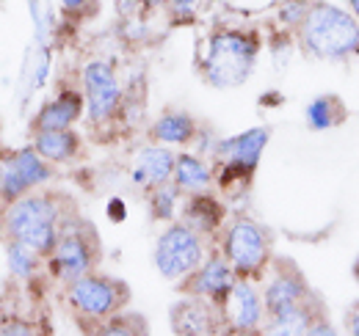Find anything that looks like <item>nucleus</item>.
Returning a JSON list of instances; mask_svg holds the SVG:
<instances>
[{"instance_id":"1a4fd4ad","label":"nucleus","mask_w":359,"mask_h":336,"mask_svg":"<svg viewBox=\"0 0 359 336\" xmlns=\"http://www.w3.org/2000/svg\"><path fill=\"white\" fill-rule=\"evenodd\" d=\"M97 259V248L91 240V232H83V226H64L53 251H50V270L64 284H72L75 279L91 273Z\"/></svg>"},{"instance_id":"2eb2a0df","label":"nucleus","mask_w":359,"mask_h":336,"mask_svg":"<svg viewBox=\"0 0 359 336\" xmlns=\"http://www.w3.org/2000/svg\"><path fill=\"white\" fill-rule=\"evenodd\" d=\"M175 152L163 144H149L144 146L133 160L130 168V179H133L135 188L141 190H152L158 185H166L172 182V174H175Z\"/></svg>"},{"instance_id":"423d86ee","label":"nucleus","mask_w":359,"mask_h":336,"mask_svg":"<svg viewBox=\"0 0 359 336\" xmlns=\"http://www.w3.org/2000/svg\"><path fill=\"white\" fill-rule=\"evenodd\" d=\"M155 267L166 281H182L188 279L205 259V246H202V234L194 232L188 223H169L158 243H155Z\"/></svg>"},{"instance_id":"ddd939ff","label":"nucleus","mask_w":359,"mask_h":336,"mask_svg":"<svg viewBox=\"0 0 359 336\" xmlns=\"http://www.w3.org/2000/svg\"><path fill=\"white\" fill-rule=\"evenodd\" d=\"M169 323L172 331L182 336H205V334H219L224 326L222 309L213 306L210 300L199 298V295H188L177 300L169 312Z\"/></svg>"},{"instance_id":"5701e85b","label":"nucleus","mask_w":359,"mask_h":336,"mask_svg":"<svg viewBox=\"0 0 359 336\" xmlns=\"http://www.w3.org/2000/svg\"><path fill=\"white\" fill-rule=\"evenodd\" d=\"M6 259H8V270L17 279H31L36 273V265H39V251H34L22 240H14L11 237V243L6 248Z\"/></svg>"},{"instance_id":"4be33fe9","label":"nucleus","mask_w":359,"mask_h":336,"mask_svg":"<svg viewBox=\"0 0 359 336\" xmlns=\"http://www.w3.org/2000/svg\"><path fill=\"white\" fill-rule=\"evenodd\" d=\"M180 188L175 182L158 185L149 190V212L155 220H175L180 210Z\"/></svg>"},{"instance_id":"20e7f679","label":"nucleus","mask_w":359,"mask_h":336,"mask_svg":"<svg viewBox=\"0 0 359 336\" xmlns=\"http://www.w3.org/2000/svg\"><path fill=\"white\" fill-rule=\"evenodd\" d=\"M271 141V130L269 127H252V130H243L232 138H222L213 158L219 160L222 174H219V182L222 188H246L255 176V171L260 166V158L266 152Z\"/></svg>"},{"instance_id":"39448f33","label":"nucleus","mask_w":359,"mask_h":336,"mask_svg":"<svg viewBox=\"0 0 359 336\" xmlns=\"http://www.w3.org/2000/svg\"><path fill=\"white\" fill-rule=\"evenodd\" d=\"M222 253L232 265L235 276L241 279H260L271 262V240L269 232L252 220V218H235L229 220L222 240Z\"/></svg>"},{"instance_id":"7ed1b4c3","label":"nucleus","mask_w":359,"mask_h":336,"mask_svg":"<svg viewBox=\"0 0 359 336\" xmlns=\"http://www.w3.org/2000/svg\"><path fill=\"white\" fill-rule=\"evenodd\" d=\"M61 212L53 196H20L6 210V229L34 251L50 253L61 234Z\"/></svg>"},{"instance_id":"f257e3e1","label":"nucleus","mask_w":359,"mask_h":336,"mask_svg":"<svg viewBox=\"0 0 359 336\" xmlns=\"http://www.w3.org/2000/svg\"><path fill=\"white\" fill-rule=\"evenodd\" d=\"M299 47L315 61L343 64L359 55V20L343 6L313 0L296 31Z\"/></svg>"},{"instance_id":"7c9ffc66","label":"nucleus","mask_w":359,"mask_h":336,"mask_svg":"<svg viewBox=\"0 0 359 336\" xmlns=\"http://www.w3.org/2000/svg\"><path fill=\"white\" fill-rule=\"evenodd\" d=\"M348 11L359 20V0H348Z\"/></svg>"},{"instance_id":"bb28decb","label":"nucleus","mask_w":359,"mask_h":336,"mask_svg":"<svg viewBox=\"0 0 359 336\" xmlns=\"http://www.w3.org/2000/svg\"><path fill=\"white\" fill-rule=\"evenodd\" d=\"M64 14H83L89 6H94V0H58Z\"/></svg>"},{"instance_id":"0eeeda50","label":"nucleus","mask_w":359,"mask_h":336,"mask_svg":"<svg viewBox=\"0 0 359 336\" xmlns=\"http://www.w3.org/2000/svg\"><path fill=\"white\" fill-rule=\"evenodd\" d=\"M67 300H69V306H72L83 320L102 323L105 317H111V314H116L119 309L128 306L130 290H128L122 281H116V279L86 273V276H81V279H75V281L69 284Z\"/></svg>"},{"instance_id":"393cba45","label":"nucleus","mask_w":359,"mask_h":336,"mask_svg":"<svg viewBox=\"0 0 359 336\" xmlns=\"http://www.w3.org/2000/svg\"><path fill=\"white\" fill-rule=\"evenodd\" d=\"M313 0H276V20L287 31H299Z\"/></svg>"},{"instance_id":"9b49d317","label":"nucleus","mask_w":359,"mask_h":336,"mask_svg":"<svg viewBox=\"0 0 359 336\" xmlns=\"http://www.w3.org/2000/svg\"><path fill=\"white\" fill-rule=\"evenodd\" d=\"M222 317L232 334H255L266 326V303L263 293L255 287V279H235L222 306Z\"/></svg>"},{"instance_id":"f8f14e48","label":"nucleus","mask_w":359,"mask_h":336,"mask_svg":"<svg viewBox=\"0 0 359 336\" xmlns=\"http://www.w3.org/2000/svg\"><path fill=\"white\" fill-rule=\"evenodd\" d=\"M318 300L310 290V284L304 281V276L293 267V265H276L273 276L263 287V303H266V320L276 317L282 312H290L296 306H307Z\"/></svg>"},{"instance_id":"6ab92c4d","label":"nucleus","mask_w":359,"mask_h":336,"mask_svg":"<svg viewBox=\"0 0 359 336\" xmlns=\"http://www.w3.org/2000/svg\"><path fill=\"white\" fill-rule=\"evenodd\" d=\"M34 149L45 158L47 163H69L81 152V138L72 127H67V130H36Z\"/></svg>"},{"instance_id":"2f4dec72","label":"nucleus","mask_w":359,"mask_h":336,"mask_svg":"<svg viewBox=\"0 0 359 336\" xmlns=\"http://www.w3.org/2000/svg\"><path fill=\"white\" fill-rule=\"evenodd\" d=\"M354 276H357V281H359V259H357V265H354Z\"/></svg>"},{"instance_id":"aec40b11","label":"nucleus","mask_w":359,"mask_h":336,"mask_svg":"<svg viewBox=\"0 0 359 336\" xmlns=\"http://www.w3.org/2000/svg\"><path fill=\"white\" fill-rule=\"evenodd\" d=\"M172 182L180 188V193H202V190H210L213 185V168L208 166L199 155H191V152H182L175 158V174H172Z\"/></svg>"},{"instance_id":"f03ea898","label":"nucleus","mask_w":359,"mask_h":336,"mask_svg":"<svg viewBox=\"0 0 359 336\" xmlns=\"http://www.w3.org/2000/svg\"><path fill=\"white\" fill-rule=\"evenodd\" d=\"M260 36L243 28H219L213 31L199 55V69L205 83L213 88H238L243 85L260 58Z\"/></svg>"},{"instance_id":"dca6fc26","label":"nucleus","mask_w":359,"mask_h":336,"mask_svg":"<svg viewBox=\"0 0 359 336\" xmlns=\"http://www.w3.org/2000/svg\"><path fill=\"white\" fill-rule=\"evenodd\" d=\"M180 215H182V223H188L194 232H199L205 237V234H213L224 223L226 210L213 193L202 190V193H188L185 196Z\"/></svg>"},{"instance_id":"f3484780","label":"nucleus","mask_w":359,"mask_h":336,"mask_svg":"<svg viewBox=\"0 0 359 336\" xmlns=\"http://www.w3.org/2000/svg\"><path fill=\"white\" fill-rule=\"evenodd\" d=\"M86 111L83 94L75 88H64L55 99L42 105V111L34 119V130H67L72 127Z\"/></svg>"},{"instance_id":"b1692460","label":"nucleus","mask_w":359,"mask_h":336,"mask_svg":"<svg viewBox=\"0 0 359 336\" xmlns=\"http://www.w3.org/2000/svg\"><path fill=\"white\" fill-rule=\"evenodd\" d=\"M147 331V323H144V317H138V314H128V312H116V314H111V317H105L102 320V328H100V334H144Z\"/></svg>"},{"instance_id":"a878e982","label":"nucleus","mask_w":359,"mask_h":336,"mask_svg":"<svg viewBox=\"0 0 359 336\" xmlns=\"http://www.w3.org/2000/svg\"><path fill=\"white\" fill-rule=\"evenodd\" d=\"M205 3H208V0H169L166 8H169V14H172V20L188 22V20H194V17L202 11Z\"/></svg>"},{"instance_id":"cd10ccee","label":"nucleus","mask_w":359,"mask_h":336,"mask_svg":"<svg viewBox=\"0 0 359 336\" xmlns=\"http://www.w3.org/2000/svg\"><path fill=\"white\" fill-rule=\"evenodd\" d=\"M346 331L359 336V300L348 309V312H346Z\"/></svg>"},{"instance_id":"4468645a","label":"nucleus","mask_w":359,"mask_h":336,"mask_svg":"<svg viewBox=\"0 0 359 336\" xmlns=\"http://www.w3.org/2000/svg\"><path fill=\"white\" fill-rule=\"evenodd\" d=\"M235 270H232V265L226 262L224 253H213V256H208V259H202V265L185 279V293L188 295H199V298H205V300H210L213 306H224L226 295L232 290V284H235Z\"/></svg>"},{"instance_id":"c85d7f7f","label":"nucleus","mask_w":359,"mask_h":336,"mask_svg":"<svg viewBox=\"0 0 359 336\" xmlns=\"http://www.w3.org/2000/svg\"><path fill=\"white\" fill-rule=\"evenodd\" d=\"M111 212H114V215H111L114 220H122V218H125V204H122L119 199H114V202H111Z\"/></svg>"},{"instance_id":"412c9836","label":"nucleus","mask_w":359,"mask_h":336,"mask_svg":"<svg viewBox=\"0 0 359 336\" xmlns=\"http://www.w3.org/2000/svg\"><path fill=\"white\" fill-rule=\"evenodd\" d=\"M346 116H348V113H346V105H343V99L334 97V94H320V97H315L313 102L307 105V111H304V119H307L310 130H315V132L343 125Z\"/></svg>"},{"instance_id":"6e6552de","label":"nucleus","mask_w":359,"mask_h":336,"mask_svg":"<svg viewBox=\"0 0 359 336\" xmlns=\"http://www.w3.org/2000/svg\"><path fill=\"white\" fill-rule=\"evenodd\" d=\"M83 102L94 125L111 122L122 108V85L108 61H89L83 66Z\"/></svg>"},{"instance_id":"a211bd4d","label":"nucleus","mask_w":359,"mask_h":336,"mask_svg":"<svg viewBox=\"0 0 359 336\" xmlns=\"http://www.w3.org/2000/svg\"><path fill=\"white\" fill-rule=\"evenodd\" d=\"M199 127L196 119L185 111H166L155 119V125L149 130L152 141L155 144H163V146H191L194 138H196Z\"/></svg>"},{"instance_id":"9d476101","label":"nucleus","mask_w":359,"mask_h":336,"mask_svg":"<svg viewBox=\"0 0 359 336\" xmlns=\"http://www.w3.org/2000/svg\"><path fill=\"white\" fill-rule=\"evenodd\" d=\"M50 176H53V171L45 158L34 146H25L0 163V196L6 202H14V199L25 196L28 190L45 185Z\"/></svg>"},{"instance_id":"c756f323","label":"nucleus","mask_w":359,"mask_h":336,"mask_svg":"<svg viewBox=\"0 0 359 336\" xmlns=\"http://www.w3.org/2000/svg\"><path fill=\"white\" fill-rule=\"evenodd\" d=\"M166 3H169V0H138V6H141V8H149V11H152V8H161V6H166Z\"/></svg>"}]
</instances>
